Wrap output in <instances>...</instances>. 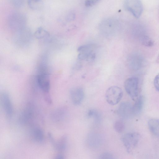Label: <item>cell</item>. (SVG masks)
Masks as SVG:
<instances>
[{"label":"cell","mask_w":159,"mask_h":159,"mask_svg":"<svg viewBox=\"0 0 159 159\" xmlns=\"http://www.w3.org/2000/svg\"><path fill=\"white\" fill-rule=\"evenodd\" d=\"M124 87L126 93L133 100H135L139 97V80L137 77H132L127 79Z\"/></svg>","instance_id":"obj_1"},{"label":"cell","mask_w":159,"mask_h":159,"mask_svg":"<svg viewBox=\"0 0 159 159\" xmlns=\"http://www.w3.org/2000/svg\"><path fill=\"white\" fill-rule=\"evenodd\" d=\"M123 95L122 89L117 86H112L106 90L105 97L107 101L110 104L115 105L121 100Z\"/></svg>","instance_id":"obj_2"},{"label":"cell","mask_w":159,"mask_h":159,"mask_svg":"<svg viewBox=\"0 0 159 159\" xmlns=\"http://www.w3.org/2000/svg\"><path fill=\"white\" fill-rule=\"evenodd\" d=\"M94 46L92 44L81 46L78 48V58L81 61H91L95 58Z\"/></svg>","instance_id":"obj_3"},{"label":"cell","mask_w":159,"mask_h":159,"mask_svg":"<svg viewBox=\"0 0 159 159\" xmlns=\"http://www.w3.org/2000/svg\"><path fill=\"white\" fill-rule=\"evenodd\" d=\"M140 136L136 133H129L125 134L122 138V141L127 151L131 152L138 145Z\"/></svg>","instance_id":"obj_4"},{"label":"cell","mask_w":159,"mask_h":159,"mask_svg":"<svg viewBox=\"0 0 159 159\" xmlns=\"http://www.w3.org/2000/svg\"><path fill=\"white\" fill-rule=\"evenodd\" d=\"M124 6L137 18L140 16L143 11V6L140 0H125Z\"/></svg>","instance_id":"obj_5"},{"label":"cell","mask_w":159,"mask_h":159,"mask_svg":"<svg viewBox=\"0 0 159 159\" xmlns=\"http://www.w3.org/2000/svg\"><path fill=\"white\" fill-rule=\"evenodd\" d=\"M37 80L39 87L45 93H48L50 89V82L46 68H41L39 69Z\"/></svg>","instance_id":"obj_6"},{"label":"cell","mask_w":159,"mask_h":159,"mask_svg":"<svg viewBox=\"0 0 159 159\" xmlns=\"http://www.w3.org/2000/svg\"><path fill=\"white\" fill-rule=\"evenodd\" d=\"M117 113L122 118L129 119L134 116L133 105L128 102H122L120 105Z\"/></svg>","instance_id":"obj_7"},{"label":"cell","mask_w":159,"mask_h":159,"mask_svg":"<svg viewBox=\"0 0 159 159\" xmlns=\"http://www.w3.org/2000/svg\"><path fill=\"white\" fill-rule=\"evenodd\" d=\"M70 95L73 103L75 105H78L83 101L84 94L82 88L77 87L70 90Z\"/></svg>","instance_id":"obj_8"},{"label":"cell","mask_w":159,"mask_h":159,"mask_svg":"<svg viewBox=\"0 0 159 159\" xmlns=\"http://www.w3.org/2000/svg\"><path fill=\"white\" fill-rule=\"evenodd\" d=\"M1 100L6 116L8 117H11L13 113V109L9 95L6 93H3L1 95Z\"/></svg>","instance_id":"obj_9"},{"label":"cell","mask_w":159,"mask_h":159,"mask_svg":"<svg viewBox=\"0 0 159 159\" xmlns=\"http://www.w3.org/2000/svg\"><path fill=\"white\" fill-rule=\"evenodd\" d=\"M10 23L12 26L16 27H21L25 22V19L22 14L19 13H15L11 16L9 20Z\"/></svg>","instance_id":"obj_10"},{"label":"cell","mask_w":159,"mask_h":159,"mask_svg":"<svg viewBox=\"0 0 159 159\" xmlns=\"http://www.w3.org/2000/svg\"><path fill=\"white\" fill-rule=\"evenodd\" d=\"M68 138L66 135L62 136L56 143L54 148L57 151L61 152H65L67 149Z\"/></svg>","instance_id":"obj_11"},{"label":"cell","mask_w":159,"mask_h":159,"mask_svg":"<svg viewBox=\"0 0 159 159\" xmlns=\"http://www.w3.org/2000/svg\"><path fill=\"white\" fill-rule=\"evenodd\" d=\"M135 101L133 105V110L134 116H137L139 115L142 111L144 106V99L142 96H139Z\"/></svg>","instance_id":"obj_12"},{"label":"cell","mask_w":159,"mask_h":159,"mask_svg":"<svg viewBox=\"0 0 159 159\" xmlns=\"http://www.w3.org/2000/svg\"><path fill=\"white\" fill-rule=\"evenodd\" d=\"M148 125L151 133L159 138V120L151 119L148 121Z\"/></svg>","instance_id":"obj_13"},{"label":"cell","mask_w":159,"mask_h":159,"mask_svg":"<svg viewBox=\"0 0 159 159\" xmlns=\"http://www.w3.org/2000/svg\"><path fill=\"white\" fill-rule=\"evenodd\" d=\"M33 116V112L32 108L30 106L25 109L20 117V120L23 123L29 122Z\"/></svg>","instance_id":"obj_14"},{"label":"cell","mask_w":159,"mask_h":159,"mask_svg":"<svg viewBox=\"0 0 159 159\" xmlns=\"http://www.w3.org/2000/svg\"><path fill=\"white\" fill-rule=\"evenodd\" d=\"M28 4L32 10L39 11L42 9L44 4L42 0H28Z\"/></svg>","instance_id":"obj_15"},{"label":"cell","mask_w":159,"mask_h":159,"mask_svg":"<svg viewBox=\"0 0 159 159\" xmlns=\"http://www.w3.org/2000/svg\"><path fill=\"white\" fill-rule=\"evenodd\" d=\"M32 135L34 139L38 143H41L43 140L44 137L43 132L39 127H36L33 129Z\"/></svg>","instance_id":"obj_16"},{"label":"cell","mask_w":159,"mask_h":159,"mask_svg":"<svg viewBox=\"0 0 159 159\" xmlns=\"http://www.w3.org/2000/svg\"><path fill=\"white\" fill-rule=\"evenodd\" d=\"M67 114V111L65 109L61 108L56 111L52 115L54 120L60 121L65 118Z\"/></svg>","instance_id":"obj_17"},{"label":"cell","mask_w":159,"mask_h":159,"mask_svg":"<svg viewBox=\"0 0 159 159\" xmlns=\"http://www.w3.org/2000/svg\"><path fill=\"white\" fill-rule=\"evenodd\" d=\"M89 117L93 118L96 123L100 122L102 119V117L100 113L95 109L89 110L88 113Z\"/></svg>","instance_id":"obj_18"},{"label":"cell","mask_w":159,"mask_h":159,"mask_svg":"<svg viewBox=\"0 0 159 159\" xmlns=\"http://www.w3.org/2000/svg\"><path fill=\"white\" fill-rule=\"evenodd\" d=\"M48 32L42 27L37 29L34 33L35 36L37 38L41 39L48 36Z\"/></svg>","instance_id":"obj_19"},{"label":"cell","mask_w":159,"mask_h":159,"mask_svg":"<svg viewBox=\"0 0 159 159\" xmlns=\"http://www.w3.org/2000/svg\"><path fill=\"white\" fill-rule=\"evenodd\" d=\"M114 127L116 132L119 133H121L125 129V124L122 121L118 120L115 122Z\"/></svg>","instance_id":"obj_20"},{"label":"cell","mask_w":159,"mask_h":159,"mask_svg":"<svg viewBox=\"0 0 159 159\" xmlns=\"http://www.w3.org/2000/svg\"><path fill=\"white\" fill-rule=\"evenodd\" d=\"M142 42V44L147 47H151L154 44V41L148 37L145 36L143 38Z\"/></svg>","instance_id":"obj_21"},{"label":"cell","mask_w":159,"mask_h":159,"mask_svg":"<svg viewBox=\"0 0 159 159\" xmlns=\"http://www.w3.org/2000/svg\"><path fill=\"white\" fill-rule=\"evenodd\" d=\"M101 159H113L114 158L113 155L111 153L106 152L101 154L99 156Z\"/></svg>","instance_id":"obj_22"},{"label":"cell","mask_w":159,"mask_h":159,"mask_svg":"<svg viewBox=\"0 0 159 159\" xmlns=\"http://www.w3.org/2000/svg\"><path fill=\"white\" fill-rule=\"evenodd\" d=\"M99 0H85V4L87 7H91L94 5Z\"/></svg>","instance_id":"obj_23"},{"label":"cell","mask_w":159,"mask_h":159,"mask_svg":"<svg viewBox=\"0 0 159 159\" xmlns=\"http://www.w3.org/2000/svg\"><path fill=\"white\" fill-rule=\"evenodd\" d=\"M154 84L156 89L159 91V74L155 77L154 81Z\"/></svg>","instance_id":"obj_24"},{"label":"cell","mask_w":159,"mask_h":159,"mask_svg":"<svg viewBox=\"0 0 159 159\" xmlns=\"http://www.w3.org/2000/svg\"><path fill=\"white\" fill-rule=\"evenodd\" d=\"M45 99L46 101L49 104H50L52 102L51 99L48 95H46L45 97Z\"/></svg>","instance_id":"obj_25"},{"label":"cell","mask_w":159,"mask_h":159,"mask_svg":"<svg viewBox=\"0 0 159 159\" xmlns=\"http://www.w3.org/2000/svg\"><path fill=\"white\" fill-rule=\"evenodd\" d=\"M64 155L62 154H59L55 157L56 159H64Z\"/></svg>","instance_id":"obj_26"}]
</instances>
